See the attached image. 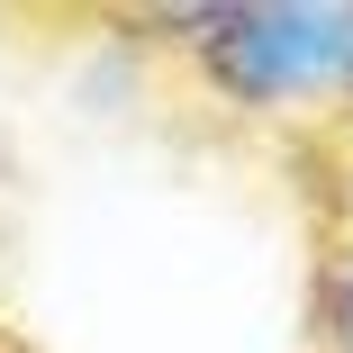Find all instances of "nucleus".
Listing matches in <instances>:
<instances>
[{"label":"nucleus","instance_id":"f257e3e1","mask_svg":"<svg viewBox=\"0 0 353 353\" xmlns=\"http://www.w3.org/2000/svg\"><path fill=\"white\" fill-rule=\"evenodd\" d=\"M208 73L245 109L353 100V0H254L208 10Z\"/></svg>","mask_w":353,"mask_h":353},{"label":"nucleus","instance_id":"f03ea898","mask_svg":"<svg viewBox=\"0 0 353 353\" xmlns=\"http://www.w3.org/2000/svg\"><path fill=\"white\" fill-rule=\"evenodd\" d=\"M335 353H353V263H344V281H335Z\"/></svg>","mask_w":353,"mask_h":353}]
</instances>
